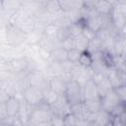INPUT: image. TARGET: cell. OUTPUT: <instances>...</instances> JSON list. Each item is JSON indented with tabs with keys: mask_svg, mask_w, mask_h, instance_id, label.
I'll list each match as a JSON object with an SVG mask.
<instances>
[{
	"mask_svg": "<svg viewBox=\"0 0 126 126\" xmlns=\"http://www.w3.org/2000/svg\"><path fill=\"white\" fill-rule=\"evenodd\" d=\"M22 99L32 106H35L43 100V92L37 88L27 86L22 92Z\"/></svg>",
	"mask_w": 126,
	"mask_h": 126,
	"instance_id": "cell-4",
	"label": "cell"
},
{
	"mask_svg": "<svg viewBox=\"0 0 126 126\" xmlns=\"http://www.w3.org/2000/svg\"><path fill=\"white\" fill-rule=\"evenodd\" d=\"M82 93H83V101L85 99H89V98H93V97H95V96H99L96 85H95V83L94 82L93 79L89 80L84 85H82Z\"/></svg>",
	"mask_w": 126,
	"mask_h": 126,
	"instance_id": "cell-13",
	"label": "cell"
},
{
	"mask_svg": "<svg viewBox=\"0 0 126 126\" xmlns=\"http://www.w3.org/2000/svg\"><path fill=\"white\" fill-rule=\"evenodd\" d=\"M113 91L122 102L126 101V87H125V85H120L118 87H115V88H113Z\"/></svg>",
	"mask_w": 126,
	"mask_h": 126,
	"instance_id": "cell-26",
	"label": "cell"
},
{
	"mask_svg": "<svg viewBox=\"0 0 126 126\" xmlns=\"http://www.w3.org/2000/svg\"><path fill=\"white\" fill-rule=\"evenodd\" d=\"M12 95L10 94L9 92H7L4 88L0 87V103H5Z\"/></svg>",
	"mask_w": 126,
	"mask_h": 126,
	"instance_id": "cell-28",
	"label": "cell"
},
{
	"mask_svg": "<svg viewBox=\"0 0 126 126\" xmlns=\"http://www.w3.org/2000/svg\"><path fill=\"white\" fill-rule=\"evenodd\" d=\"M67 101L70 105L83 101V93H82V85L79 84L75 80H71L68 82L66 91L64 94Z\"/></svg>",
	"mask_w": 126,
	"mask_h": 126,
	"instance_id": "cell-2",
	"label": "cell"
},
{
	"mask_svg": "<svg viewBox=\"0 0 126 126\" xmlns=\"http://www.w3.org/2000/svg\"><path fill=\"white\" fill-rule=\"evenodd\" d=\"M61 11L68 12L74 8H81L82 2L81 0H57Z\"/></svg>",
	"mask_w": 126,
	"mask_h": 126,
	"instance_id": "cell-18",
	"label": "cell"
},
{
	"mask_svg": "<svg viewBox=\"0 0 126 126\" xmlns=\"http://www.w3.org/2000/svg\"><path fill=\"white\" fill-rule=\"evenodd\" d=\"M84 104L86 108L88 109L89 112L91 113H95L99 109H101V104H100V96H95L93 98L85 99Z\"/></svg>",
	"mask_w": 126,
	"mask_h": 126,
	"instance_id": "cell-17",
	"label": "cell"
},
{
	"mask_svg": "<svg viewBox=\"0 0 126 126\" xmlns=\"http://www.w3.org/2000/svg\"><path fill=\"white\" fill-rule=\"evenodd\" d=\"M5 110L8 117H15L19 114L20 106H21V99L17 95H12L5 103Z\"/></svg>",
	"mask_w": 126,
	"mask_h": 126,
	"instance_id": "cell-11",
	"label": "cell"
},
{
	"mask_svg": "<svg viewBox=\"0 0 126 126\" xmlns=\"http://www.w3.org/2000/svg\"><path fill=\"white\" fill-rule=\"evenodd\" d=\"M9 66L12 73L15 74H28L29 68V58L17 57L9 61Z\"/></svg>",
	"mask_w": 126,
	"mask_h": 126,
	"instance_id": "cell-9",
	"label": "cell"
},
{
	"mask_svg": "<svg viewBox=\"0 0 126 126\" xmlns=\"http://www.w3.org/2000/svg\"><path fill=\"white\" fill-rule=\"evenodd\" d=\"M93 80L96 85L99 96L104 95L105 94H107L108 92H110L113 89L112 86L110 85L109 81L107 80L105 74H94Z\"/></svg>",
	"mask_w": 126,
	"mask_h": 126,
	"instance_id": "cell-10",
	"label": "cell"
},
{
	"mask_svg": "<svg viewBox=\"0 0 126 126\" xmlns=\"http://www.w3.org/2000/svg\"><path fill=\"white\" fill-rule=\"evenodd\" d=\"M74 40H75V48H77L81 51H87L88 50L90 38L87 35H85L83 32L78 34L77 36H75Z\"/></svg>",
	"mask_w": 126,
	"mask_h": 126,
	"instance_id": "cell-20",
	"label": "cell"
},
{
	"mask_svg": "<svg viewBox=\"0 0 126 126\" xmlns=\"http://www.w3.org/2000/svg\"><path fill=\"white\" fill-rule=\"evenodd\" d=\"M29 1H32V2H34V3H37V4H41L43 5L45 3L46 0H29Z\"/></svg>",
	"mask_w": 126,
	"mask_h": 126,
	"instance_id": "cell-30",
	"label": "cell"
},
{
	"mask_svg": "<svg viewBox=\"0 0 126 126\" xmlns=\"http://www.w3.org/2000/svg\"><path fill=\"white\" fill-rule=\"evenodd\" d=\"M112 5L109 4L106 0H96L94 5V10L99 15H108L112 11Z\"/></svg>",
	"mask_w": 126,
	"mask_h": 126,
	"instance_id": "cell-19",
	"label": "cell"
},
{
	"mask_svg": "<svg viewBox=\"0 0 126 126\" xmlns=\"http://www.w3.org/2000/svg\"><path fill=\"white\" fill-rule=\"evenodd\" d=\"M64 125H67V126H71V125H76L77 123V118L75 117V115L73 113H69L67 114L64 118Z\"/></svg>",
	"mask_w": 126,
	"mask_h": 126,
	"instance_id": "cell-27",
	"label": "cell"
},
{
	"mask_svg": "<svg viewBox=\"0 0 126 126\" xmlns=\"http://www.w3.org/2000/svg\"><path fill=\"white\" fill-rule=\"evenodd\" d=\"M23 5L21 0H1V8L5 13H15Z\"/></svg>",
	"mask_w": 126,
	"mask_h": 126,
	"instance_id": "cell-16",
	"label": "cell"
},
{
	"mask_svg": "<svg viewBox=\"0 0 126 126\" xmlns=\"http://www.w3.org/2000/svg\"><path fill=\"white\" fill-rule=\"evenodd\" d=\"M119 3H126V0H118Z\"/></svg>",
	"mask_w": 126,
	"mask_h": 126,
	"instance_id": "cell-32",
	"label": "cell"
},
{
	"mask_svg": "<svg viewBox=\"0 0 126 126\" xmlns=\"http://www.w3.org/2000/svg\"><path fill=\"white\" fill-rule=\"evenodd\" d=\"M112 23L120 30L125 27L126 21V3H117L112 7L111 11Z\"/></svg>",
	"mask_w": 126,
	"mask_h": 126,
	"instance_id": "cell-6",
	"label": "cell"
},
{
	"mask_svg": "<svg viewBox=\"0 0 126 126\" xmlns=\"http://www.w3.org/2000/svg\"><path fill=\"white\" fill-rule=\"evenodd\" d=\"M111 119H112V116L110 115L109 112H107L103 109H99L97 112H95L94 125H96V126L111 125Z\"/></svg>",
	"mask_w": 126,
	"mask_h": 126,
	"instance_id": "cell-14",
	"label": "cell"
},
{
	"mask_svg": "<svg viewBox=\"0 0 126 126\" xmlns=\"http://www.w3.org/2000/svg\"><path fill=\"white\" fill-rule=\"evenodd\" d=\"M5 33L6 42L10 46H18L27 39V33L10 22L5 27Z\"/></svg>",
	"mask_w": 126,
	"mask_h": 126,
	"instance_id": "cell-1",
	"label": "cell"
},
{
	"mask_svg": "<svg viewBox=\"0 0 126 126\" xmlns=\"http://www.w3.org/2000/svg\"><path fill=\"white\" fill-rule=\"evenodd\" d=\"M92 61L93 60H92L91 53L88 52V51H83L82 55L80 57V60H79V64L83 67H91Z\"/></svg>",
	"mask_w": 126,
	"mask_h": 126,
	"instance_id": "cell-24",
	"label": "cell"
},
{
	"mask_svg": "<svg viewBox=\"0 0 126 126\" xmlns=\"http://www.w3.org/2000/svg\"><path fill=\"white\" fill-rule=\"evenodd\" d=\"M82 52L81 50L77 49V48H73L69 51H67V59L68 61L72 62V63H79V60H80V57L82 55Z\"/></svg>",
	"mask_w": 126,
	"mask_h": 126,
	"instance_id": "cell-23",
	"label": "cell"
},
{
	"mask_svg": "<svg viewBox=\"0 0 126 126\" xmlns=\"http://www.w3.org/2000/svg\"><path fill=\"white\" fill-rule=\"evenodd\" d=\"M68 82H66L62 77L55 76L50 79H48V88L54 91L58 94H64L66 91Z\"/></svg>",
	"mask_w": 126,
	"mask_h": 126,
	"instance_id": "cell-12",
	"label": "cell"
},
{
	"mask_svg": "<svg viewBox=\"0 0 126 126\" xmlns=\"http://www.w3.org/2000/svg\"><path fill=\"white\" fill-rule=\"evenodd\" d=\"M50 110L53 115L64 118L67 114L71 113V105L67 101L64 94H60L56 100L50 104Z\"/></svg>",
	"mask_w": 126,
	"mask_h": 126,
	"instance_id": "cell-5",
	"label": "cell"
},
{
	"mask_svg": "<svg viewBox=\"0 0 126 126\" xmlns=\"http://www.w3.org/2000/svg\"><path fill=\"white\" fill-rule=\"evenodd\" d=\"M104 74L112 88L118 87L120 85H125V72L118 71L113 66H110L106 69Z\"/></svg>",
	"mask_w": 126,
	"mask_h": 126,
	"instance_id": "cell-7",
	"label": "cell"
},
{
	"mask_svg": "<svg viewBox=\"0 0 126 126\" xmlns=\"http://www.w3.org/2000/svg\"><path fill=\"white\" fill-rule=\"evenodd\" d=\"M28 85L37 88L42 92L48 88V78L40 70H34L27 74Z\"/></svg>",
	"mask_w": 126,
	"mask_h": 126,
	"instance_id": "cell-3",
	"label": "cell"
},
{
	"mask_svg": "<svg viewBox=\"0 0 126 126\" xmlns=\"http://www.w3.org/2000/svg\"><path fill=\"white\" fill-rule=\"evenodd\" d=\"M81 2H82V7L88 9H94L96 0H81Z\"/></svg>",
	"mask_w": 126,
	"mask_h": 126,
	"instance_id": "cell-29",
	"label": "cell"
},
{
	"mask_svg": "<svg viewBox=\"0 0 126 126\" xmlns=\"http://www.w3.org/2000/svg\"><path fill=\"white\" fill-rule=\"evenodd\" d=\"M106 1H107L109 4H111L112 6H114V5H116L117 3H119L118 0H106Z\"/></svg>",
	"mask_w": 126,
	"mask_h": 126,
	"instance_id": "cell-31",
	"label": "cell"
},
{
	"mask_svg": "<svg viewBox=\"0 0 126 126\" xmlns=\"http://www.w3.org/2000/svg\"><path fill=\"white\" fill-rule=\"evenodd\" d=\"M43 7L49 14L52 15H57L60 12H62L57 0H46L45 3L43 4Z\"/></svg>",
	"mask_w": 126,
	"mask_h": 126,
	"instance_id": "cell-21",
	"label": "cell"
},
{
	"mask_svg": "<svg viewBox=\"0 0 126 126\" xmlns=\"http://www.w3.org/2000/svg\"><path fill=\"white\" fill-rule=\"evenodd\" d=\"M49 59L52 61H55V62L63 63L68 60L67 59V50H65L62 46H57L49 52Z\"/></svg>",
	"mask_w": 126,
	"mask_h": 126,
	"instance_id": "cell-15",
	"label": "cell"
},
{
	"mask_svg": "<svg viewBox=\"0 0 126 126\" xmlns=\"http://www.w3.org/2000/svg\"><path fill=\"white\" fill-rule=\"evenodd\" d=\"M61 46L65 50H67V51L75 48V40H74V37H72V36H66L65 38H63L61 40Z\"/></svg>",
	"mask_w": 126,
	"mask_h": 126,
	"instance_id": "cell-25",
	"label": "cell"
},
{
	"mask_svg": "<svg viewBox=\"0 0 126 126\" xmlns=\"http://www.w3.org/2000/svg\"><path fill=\"white\" fill-rule=\"evenodd\" d=\"M120 102H122L118 96L116 95V94L114 93L113 89L108 92L107 94H105L104 95L100 96V104H101V109L107 111L110 113V111Z\"/></svg>",
	"mask_w": 126,
	"mask_h": 126,
	"instance_id": "cell-8",
	"label": "cell"
},
{
	"mask_svg": "<svg viewBox=\"0 0 126 126\" xmlns=\"http://www.w3.org/2000/svg\"><path fill=\"white\" fill-rule=\"evenodd\" d=\"M58 95H60V94H56L54 91H52L49 88H47L46 90L43 91V100L46 101L49 105L56 100V98L58 97Z\"/></svg>",
	"mask_w": 126,
	"mask_h": 126,
	"instance_id": "cell-22",
	"label": "cell"
}]
</instances>
